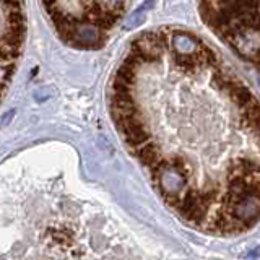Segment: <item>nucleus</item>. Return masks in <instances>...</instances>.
<instances>
[{"instance_id": "nucleus-2", "label": "nucleus", "mask_w": 260, "mask_h": 260, "mask_svg": "<svg viewBox=\"0 0 260 260\" xmlns=\"http://www.w3.org/2000/svg\"><path fill=\"white\" fill-rule=\"evenodd\" d=\"M199 12L234 52L260 67V0H199Z\"/></svg>"}, {"instance_id": "nucleus-1", "label": "nucleus", "mask_w": 260, "mask_h": 260, "mask_svg": "<svg viewBox=\"0 0 260 260\" xmlns=\"http://www.w3.org/2000/svg\"><path fill=\"white\" fill-rule=\"evenodd\" d=\"M128 0H43L63 43L75 49H100L124 16Z\"/></svg>"}]
</instances>
